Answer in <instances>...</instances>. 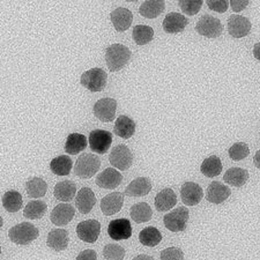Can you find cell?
Here are the masks:
<instances>
[{"mask_svg":"<svg viewBox=\"0 0 260 260\" xmlns=\"http://www.w3.org/2000/svg\"><path fill=\"white\" fill-rule=\"evenodd\" d=\"M131 50L123 44H112L107 48L106 61L111 72H118L124 69L131 59Z\"/></svg>","mask_w":260,"mask_h":260,"instance_id":"6da1fadb","label":"cell"},{"mask_svg":"<svg viewBox=\"0 0 260 260\" xmlns=\"http://www.w3.org/2000/svg\"><path fill=\"white\" fill-rule=\"evenodd\" d=\"M40 232L35 225L28 222H22V223L16 224L12 227L8 232V237L11 242L18 245H28L30 244L39 237Z\"/></svg>","mask_w":260,"mask_h":260,"instance_id":"7a4b0ae2","label":"cell"},{"mask_svg":"<svg viewBox=\"0 0 260 260\" xmlns=\"http://www.w3.org/2000/svg\"><path fill=\"white\" fill-rule=\"evenodd\" d=\"M101 167L100 158L93 154H82L75 162L74 174L77 177L82 179H89L94 177Z\"/></svg>","mask_w":260,"mask_h":260,"instance_id":"3957f363","label":"cell"},{"mask_svg":"<svg viewBox=\"0 0 260 260\" xmlns=\"http://www.w3.org/2000/svg\"><path fill=\"white\" fill-rule=\"evenodd\" d=\"M107 81L108 74L106 71L100 67L88 70L81 75V85L93 93L103 90L107 86Z\"/></svg>","mask_w":260,"mask_h":260,"instance_id":"277c9868","label":"cell"},{"mask_svg":"<svg viewBox=\"0 0 260 260\" xmlns=\"http://www.w3.org/2000/svg\"><path fill=\"white\" fill-rule=\"evenodd\" d=\"M190 212L186 207H177L174 211L168 213L163 217V223L166 228L173 233H180L186 229Z\"/></svg>","mask_w":260,"mask_h":260,"instance_id":"5b68a950","label":"cell"},{"mask_svg":"<svg viewBox=\"0 0 260 260\" xmlns=\"http://www.w3.org/2000/svg\"><path fill=\"white\" fill-rule=\"evenodd\" d=\"M196 30L199 35L207 39H217L223 31V27L217 18H214L212 15H204L197 23Z\"/></svg>","mask_w":260,"mask_h":260,"instance_id":"8992f818","label":"cell"},{"mask_svg":"<svg viewBox=\"0 0 260 260\" xmlns=\"http://www.w3.org/2000/svg\"><path fill=\"white\" fill-rule=\"evenodd\" d=\"M109 162L114 168L121 171H126L133 163V154L131 149H128V147L125 145L116 146L109 155Z\"/></svg>","mask_w":260,"mask_h":260,"instance_id":"52a82bcc","label":"cell"},{"mask_svg":"<svg viewBox=\"0 0 260 260\" xmlns=\"http://www.w3.org/2000/svg\"><path fill=\"white\" fill-rule=\"evenodd\" d=\"M90 149L96 154H106L112 145V134L106 129H94L88 138Z\"/></svg>","mask_w":260,"mask_h":260,"instance_id":"ba28073f","label":"cell"},{"mask_svg":"<svg viewBox=\"0 0 260 260\" xmlns=\"http://www.w3.org/2000/svg\"><path fill=\"white\" fill-rule=\"evenodd\" d=\"M116 109H117V101L110 98L101 99L94 106V115L96 118L101 121L109 123L112 121L116 117Z\"/></svg>","mask_w":260,"mask_h":260,"instance_id":"9c48e42d","label":"cell"},{"mask_svg":"<svg viewBox=\"0 0 260 260\" xmlns=\"http://www.w3.org/2000/svg\"><path fill=\"white\" fill-rule=\"evenodd\" d=\"M252 24L251 21L243 15L234 14L228 20V32L234 39H242L250 34Z\"/></svg>","mask_w":260,"mask_h":260,"instance_id":"30bf717a","label":"cell"},{"mask_svg":"<svg viewBox=\"0 0 260 260\" xmlns=\"http://www.w3.org/2000/svg\"><path fill=\"white\" fill-rule=\"evenodd\" d=\"M101 233V223L96 220H86L78 224L77 235L86 243H95Z\"/></svg>","mask_w":260,"mask_h":260,"instance_id":"8fae6325","label":"cell"},{"mask_svg":"<svg viewBox=\"0 0 260 260\" xmlns=\"http://www.w3.org/2000/svg\"><path fill=\"white\" fill-rule=\"evenodd\" d=\"M108 235L114 241L128 240L132 236V225L127 219L112 220L109 223Z\"/></svg>","mask_w":260,"mask_h":260,"instance_id":"7c38bea8","label":"cell"},{"mask_svg":"<svg viewBox=\"0 0 260 260\" xmlns=\"http://www.w3.org/2000/svg\"><path fill=\"white\" fill-rule=\"evenodd\" d=\"M180 197L182 201L186 206H196L204 197V191L199 184L193 182H186L180 187Z\"/></svg>","mask_w":260,"mask_h":260,"instance_id":"4fadbf2b","label":"cell"},{"mask_svg":"<svg viewBox=\"0 0 260 260\" xmlns=\"http://www.w3.org/2000/svg\"><path fill=\"white\" fill-rule=\"evenodd\" d=\"M121 182H123V176L114 168H108L96 177V185L107 190H114L120 185Z\"/></svg>","mask_w":260,"mask_h":260,"instance_id":"5bb4252c","label":"cell"},{"mask_svg":"<svg viewBox=\"0 0 260 260\" xmlns=\"http://www.w3.org/2000/svg\"><path fill=\"white\" fill-rule=\"evenodd\" d=\"M124 193L121 192H112L101 200V211L107 216L115 215L118 213L124 204Z\"/></svg>","mask_w":260,"mask_h":260,"instance_id":"9a60e30c","label":"cell"},{"mask_svg":"<svg viewBox=\"0 0 260 260\" xmlns=\"http://www.w3.org/2000/svg\"><path fill=\"white\" fill-rule=\"evenodd\" d=\"M74 215L75 209L72 205L60 204L57 205V206L52 209L50 219H51V222L54 225L62 227V225L69 224L70 222L73 220Z\"/></svg>","mask_w":260,"mask_h":260,"instance_id":"2e32d148","label":"cell"},{"mask_svg":"<svg viewBox=\"0 0 260 260\" xmlns=\"http://www.w3.org/2000/svg\"><path fill=\"white\" fill-rule=\"evenodd\" d=\"M110 18L112 21V24L117 31L123 32L126 31L127 29L131 27L133 21V14L132 12L125 7H118L115 11L111 12Z\"/></svg>","mask_w":260,"mask_h":260,"instance_id":"e0dca14e","label":"cell"},{"mask_svg":"<svg viewBox=\"0 0 260 260\" xmlns=\"http://www.w3.org/2000/svg\"><path fill=\"white\" fill-rule=\"evenodd\" d=\"M188 24V20L180 13H176V12H171L166 15L165 20H163V29L166 32L169 34H177L184 31Z\"/></svg>","mask_w":260,"mask_h":260,"instance_id":"ac0fdd59","label":"cell"},{"mask_svg":"<svg viewBox=\"0 0 260 260\" xmlns=\"http://www.w3.org/2000/svg\"><path fill=\"white\" fill-rule=\"evenodd\" d=\"M96 204V197L89 187H82L75 197V206L81 214L90 213Z\"/></svg>","mask_w":260,"mask_h":260,"instance_id":"d6986e66","label":"cell"},{"mask_svg":"<svg viewBox=\"0 0 260 260\" xmlns=\"http://www.w3.org/2000/svg\"><path fill=\"white\" fill-rule=\"evenodd\" d=\"M230 194H232V190L228 186H225L222 183L215 180V182L209 184L207 188L206 199L214 205H219L227 200Z\"/></svg>","mask_w":260,"mask_h":260,"instance_id":"ffe728a7","label":"cell"},{"mask_svg":"<svg viewBox=\"0 0 260 260\" xmlns=\"http://www.w3.org/2000/svg\"><path fill=\"white\" fill-rule=\"evenodd\" d=\"M176 204H177V196L170 187L163 188L155 197V207L158 212L170 211L171 208L175 207Z\"/></svg>","mask_w":260,"mask_h":260,"instance_id":"44dd1931","label":"cell"},{"mask_svg":"<svg viewBox=\"0 0 260 260\" xmlns=\"http://www.w3.org/2000/svg\"><path fill=\"white\" fill-rule=\"evenodd\" d=\"M70 236L69 232L64 229H53L48 235L47 244L52 250L60 252V251H65L69 246Z\"/></svg>","mask_w":260,"mask_h":260,"instance_id":"7402d4cb","label":"cell"},{"mask_svg":"<svg viewBox=\"0 0 260 260\" xmlns=\"http://www.w3.org/2000/svg\"><path fill=\"white\" fill-rule=\"evenodd\" d=\"M152 182L147 177H138L126 186L124 194L128 197H144L152 191Z\"/></svg>","mask_w":260,"mask_h":260,"instance_id":"603a6c76","label":"cell"},{"mask_svg":"<svg viewBox=\"0 0 260 260\" xmlns=\"http://www.w3.org/2000/svg\"><path fill=\"white\" fill-rule=\"evenodd\" d=\"M114 133L123 139H129L136 133V123L127 116H119L115 123Z\"/></svg>","mask_w":260,"mask_h":260,"instance_id":"cb8c5ba5","label":"cell"},{"mask_svg":"<svg viewBox=\"0 0 260 260\" xmlns=\"http://www.w3.org/2000/svg\"><path fill=\"white\" fill-rule=\"evenodd\" d=\"M53 193L56 199L69 203V201L73 200L75 194H77V185L72 180H62V182L56 184Z\"/></svg>","mask_w":260,"mask_h":260,"instance_id":"d4e9b609","label":"cell"},{"mask_svg":"<svg viewBox=\"0 0 260 260\" xmlns=\"http://www.w3.org/2000/svg\"><path fill=\"white\" fill-rule=\"evenodd\" d=\"M88 139L81 133H71L67 137L65 152L69 155H77L86 149Z\"/></svg>","mask_w":260,"mask_h":260,"instance_id":"484cf974","label":"cell"},{"mask_svg":"<svg viewBox=\"0 0 260 260\" xmlns=\"http://www.w3.org/2000/svg\"><path fill=\"white\" fill-rule=\"evenodd\" d=\"M249 173L247 170L242 168H230L223 176V180L229 185L235 187H242L249 179Z\"/></svg>","mask_w":260,"mask_h":260,"instance_id":"4316f807","label":"cell"},{"mask_svg":"<svg viewBox=\"0 0 260 260\" xmlns=\"http://www.w3.org/2000/svg\"><path fill=\"white\" fill-rule=\"evenodd\" d=\"M129 215H131V219L134 222H137V223H145V222L152 220L153 211L147 203H139L133 205L131 207Z\"/></svg>","mask_w":260,"mask_h":260,"instance_id":"83f0119b","label":"cell"},{"mask_svg":"<svg viewBox=\"0 0 260 260\" xmlns=\"http://www.w3.org/2000/svg\"><path fill=\"white\" fill-rule=\"evenodd\" d=\"M166 4L162 0H147L140 6L139 13L147 19H155L165 11Z\"/></svg>","mask_w":260,"mask_h":260,"instance_id":"f1b7e54d","label":"cell"},{"mask_svg":"<svg viewBox=\"0 0 260 260\" xmlns=\"http://www.w3.org/2000/svg\"><path fill=\"white\" fill-rule=\"evenodd\" d=\"M48 205L42 200L29 201L28 205L23 209V216L29 220H39L47 213Z\"/></svg>","mask_w":260,"mask_h":260,"instance_id":"f546056e","label":"cell"},{"mask_svg":"<svg viewBox=\"0 0 260 260\" xmlns=\"http://www.w3.org/2000/svg\"><path fill=\"white\" fill-rule=\"evenodd\" d=\"M200 171L201 174L208 178L216 177L222 171L221 160L217 156H215V155H212V156L205 158V161L201 163Z\"/></svg>","mask_w":260,"mask_h":260,"instance_id":"4dcf8cb0","label":"cell"},{"mask_svg":"<svg viewBox=\"0 0 260 260\" xmlns=\"http://www.w3.org/2000/svg\"><path fill=\"white\" fill-rule=\"evenodd\" d=\"M72 168L73 162L71 160V157L66 156V155H60V156L53 158L51 163H50V169L57 176L70 175Z\"/></svg>","mask_w":260,"mask_h":260,"instance_id":"1f68e13d","label":"cell"},{"mask_svg":"<svg viewBox=\"0 0 260 260\" xmlns=\"http://www.w3.org/2000/svg\"><path fill=\"white\" fill-rule=\"evenodd\" d=\"M23 199L18 191H7L3 197V206L10 213H16L22 208Z\"/></svg>","mask_w":260,"mask_h":260,"instance_id":"d6a6232c","label":"cell"},{"mask_svg":"<svg viewBox=\"0 0 260 260\" xmlns=\"http://www.w3.org/2000/svg\"><path fill=\"white\" fill-rule=\"evenodd\" d=\"M47 183H45L44 179H42L40 177H34L31 179H29L26 183V191L30 198H42V197H44L45 193H47Z\"/></svg>","mask_w":260,"mask_h":260,"instance_id":"836d02e7","label":"cell"},{"mask_svg":"<svg viewBox=\"0 0 260 260\" xmlns=\"http://www.w3.org/2000/svg\"><path fill=\"white\" fill-rule=\"evenodd\" d=\"M139 241L145 246H156L162 241V234L155 227H147L142 229L139 234Z\"/></svg>","mask_w":260,"mask_h":260,"instance_id":"e575fe53","label":"cell"},{"mask_svg":"<svg viewBox=\"0 0 260 260\" xmlns=\"http://www.w3.org/2000/svg\"><path fill=\"white\" fill-rule=\"evenodd\" d=\"M132 37L138 45H145L154 39V29L145 24H138L133 28Z\"/></svg>","mask_w":260,"mask_h":260,"instance_id":"d590c367","label":"cell"},{"mask_svg":"<svg viewBox=\"0 0 260 260\" xmlns=\"http://www.w3.org/2000/svg\"><path fill=\"white\" fill-rule=\"evenodd\" d=\"M228 153L232 160L241 161L247 157V155L250 154V149L245 142H236V144L230 147Z\"/></svg>","mask_w":260,"mask_h":260,"instance_id":"8d00e7d4","label":"cell"},{"mask_svg":"<svg viewBox=\"0 0 260 260\" xmlns=\"http://www.w3.org/2000/svg\"><path fill=\"white\" fill-rule=\"evenodd\" d=\"M103 257L107 260H123L125 249L118 244H107L103 249Z\"/></svg>","mask_w":260,"mask_h":260,"instance_id":"74e56055","label":"cell"},{"mask_svg":"<svg viewBox=\"0 0 260 260\" xmlns=\"http://www.w3.org/2000/svg\"><path fill=\"white\" fill-rule=\"evenodd\" d=\"M178 5L186 15L193 16L200 11L203 2L201 0H180Z\"/></svg>","mask_w":260,"mask_h":260,"instance_id":"f35d334b","label":"cell"},{"mask_svg":"<svg viewBox=\"0 0 260 260\" xmlns=\"http://www.w3.org/2000/svg\"><path fill=\"white\" fill-rule=\"evenodd\" d=\"M161 260H184V253L179 247H168L161 252Z\"/></svg>","mask_w":260,"mask_h":260,"instance_id":"ab89813d","label":"cell"},{"mask_svg":"<svg viewBox=\"0 0 260 260\" xmlns=\"http://www.w3.org/2000/svg\"><path fill=\"white\" fill-rule=\"evenodd\" d=\"M206 4L212 11H215L217 13H224V12L228 10V6H229V3L227 0H217V2L207 0Z\"/></svg>","mask_w":260,"mask_h":260,"instance_id":"60d3db41","label":"cell"},{"mask_svg":"<svg viewBox=\"0 0 260 260\" xmlns=\"http://www.w3.org/2000/svg\"><path fill=\"white\" fill-rule=\"evenodd\" d=\"M75 260H98V253L94 250L81 251Z\"/></svg>","mask_w":260,"mask_h":260,"instance_id":"b9f144b4","label":"cell"},{"mask_svg":"<svg viewBox=\"0 0 260 260\" xmlns=\"http://www.w3.org/2000/svg\"><path fill=\"white\" fill-rule=\"evenodd\" d=\"M230 5H232L234 12H241L249 5V2L247 0H244V2H238V0H236V2H230Z\"/></svg>","mask_w":260,"mask_h":260,"instance_id":"7bdbcfd3","label":"cell"},{"mask_svg":"<svg viewBox=\"0 0 260 260\" xmlns=\"http://www.w3.org/2000/svg\"><path fill=\"white\" fill-rule=\"evenodd\" d=\"M253 57L255 59L260 61V42L257 44H254L253 47Z\"/></svg>","mask_w":260,"mask_h":260,"instance_id":"ee69618b","label":"cell"},{"mask_svg":"<svg viewBox=\"0 0 260 260\" xmlns=\"http://www.w3.org/2000/svg\"><path fill=\"white\" fill-rule=\"evenodd\" d=\"M253 163H254V166L258 168V169L260 170V149L258 150L257 153H255V155H254V157H253Z\"/></svg>","mask_w":260,"mask_h":260,"instance_id":"f6af8a7d","label":"cell"},{"mask_svg":"<svg viewBox=\"0 0 260 260\" xmlns=\"http://www.w3.org/2000/svg\"><path fill=\"white\" fill-rule=\"evenodd\" d=\"M132 260H154V258L147 254H139L137 257H134Z\"/></svg>","mask_w":260,"mask_h":260,"instance_id":"bcb514c9","label":"cell"}]
</instances>
